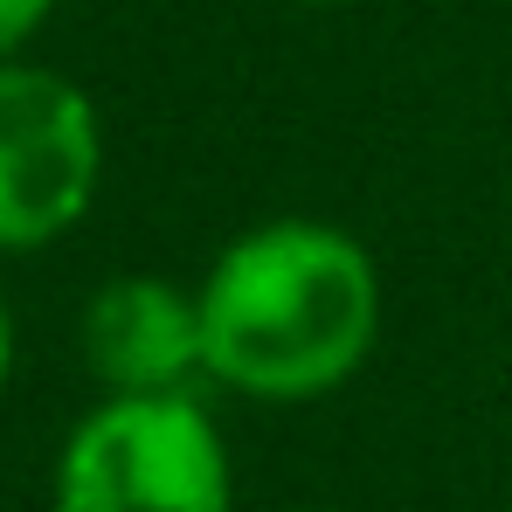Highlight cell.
Instances as JSON below:
<instances>
[{"label": "cell", "instance_id": "cell-1", "mask_svg": "<svg viewBox=\"0 0 512 512\" xmlns=\"http://www.w3.org/2000/svg\"><path fill=\"white\" fill-rule=\"evenodd\" d=\"M208 374L256 402L340 388L381 333L374 256L333 222H263L201 277Z\"/></svg>", "mask_w": 512, "mask_h": 512}, {"label": "cell", "instance_id": "cell-2", "mask_svg": "<svg viewBox=\"0 0 512 512\" xmlns=\"http://www.w3.org/2000/svg\"><path fill=\"white\" fill-rule=\"evenodd\" d=\"M236 478L194 395L104 402L56 464V512H229Z\"/></svg>", "mask_w": 512, "mask_h": 512}, {"label": "cell", "instance_id": "cell-3", "mask_svg": "<svg viewBox=\"0 0 512 512\" xmlns=\"http://www.w3.org/2000/svg\"><path fill=\"white\" fill-rule=\"evenodd\" d=\"M104 139L70 77L0 63V250L56 243L97 194Z\"/></svg>", "mask_w": 512, "mask_h": 512}, {"label": "cell", "instance_id": "cell-4", "mask_svg": "<svg viewBox=\"0 0 512 512\" xmlns=\"http://www.w3.org/2000/svg\"><path fill=\"white\" fill-rule=\"evenodd\" d=\"M84 367L111 388V402L194 395L208 374L201 291L167 277H111L84 305Z\"/></svg>", "mask_w": 512, "mask_h": 512}, {"label": "cell", "instance_id": "cell-5", "mask_svg": "<svg viewBox=\"0 0 512 512\" xmlns=\"http://www.w3.org/2000/svg\"><path fill=\"white\" fill-rule=\"evenodd\" d=\"M49 7H56V0H0V63H7L35 28H42V14H49Z\"/></svg>", "mask_w": 512, "mask_h": 512}, {"label": "cell", "instance_id": "cell-6", "mask_svg": "<svg viewBox=\"0 0 512 512\" xmlns=\"http://www.w3.org/2000/svg\"><path fill=\"white\" fill-rule=\"evenodd\" d=\"M7 367H14V319H7V298H0V388H7Z\"/></svg>", "mask_w": 512, "mask_h": 512}, {"label": "cell", "instance_id": "cell-7", "mask_svg": "<svg viewBox=\"0 0 512 512\" xmlns=\"http://www.w3.org/2000/svg\"><path fill=\"white\" fill-rule=\"evenodd\" d=\"M312 7H346V0H312Z\"/></svg>", "mask_w": 512, "mask_h": 512}]
</instances>
